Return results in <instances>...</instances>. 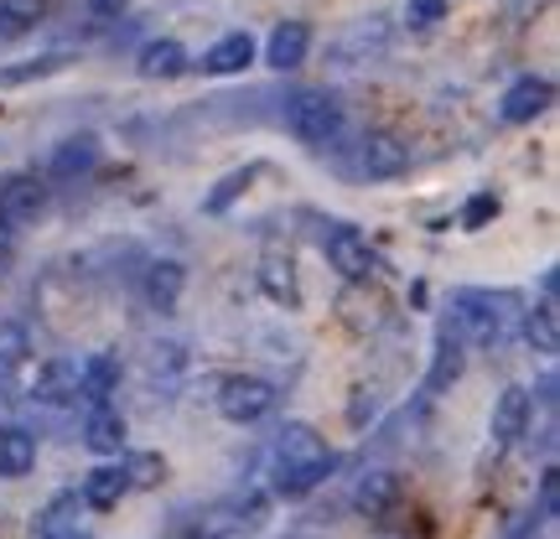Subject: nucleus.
Masks as SVG:
<instances>
[{"mask_svg": "<svg viewBox=\"0 0 560 539\" xmlns=\"http://www.w3.org/2000/svg\"><path fill=\"white\" fill-rule=\"evenodd\" d=\"M83 441H89V452H100V457H120V452H125V420H120V410L100 405V410L89 415V425H83Z\"/></svg>", "mask_w": 560, "mask_h": 539, "instance_id": "obj_16", "label": "nucleus"}, {"mask_svg": "<svg viewBox=\"0 0 560 539\" xmlns=\"http://www.w3.org/2000/svg\"><path fill=\"white\" fill-rule=\"evenodd\" d=\"M255 177H260V166H244V172H229V177H223L219 187H213V192L202 198V208H208V213H229V202L240 198V192H244V187H249Z\"/></svg>", "mask_w": 560, "mask_h": 539, "instance_id": "obj_25", "label": "nucleus"}, {"mask_svg": "<svg viewBox=\"0 0 560 539\" xmlns=\"http://www.w3.org/2000/svg\"><path fill=\"white\" fill-rule=\"evenodd\" d=\"M550 99H556V83L529 73V79L509 83V94L499 99V120L503 125H529L535 115H545V109H550Z\"/></svg>", "mask_w": 560, "mask_h": 539, "instance_id": "obj_7", "label": "nucleus"}, {"mask_svg": "<svg viewBox=\"0 0 560 539\" xmlns=\"http://www.w3.org/2000/svg\"><path fill=\"white\" fill-rule=\"evenodd\" d=\"M79 514H83V499L79 493H58L47 503L32 524V539H73L79 535Z\"/></svg>", "mask_w": 560, "mask_h": 539, "instance_id": "obj_12", "label": "nucleus"}, {"mask_svg": "<svg viewBox=\"0 0 560 539\" xmlns=\"http://www.w3.org/2000/svg\"><path fill=\"white\" fill-rule=\"evenodd\" d=\"M457 379H462V342L441 338L436 359H431V374H425V395H446Z\"/></svg>", "mask_w": 560, "mask_h": 539, "instance_id": "obj_21", "label": "nucleus"}, {"mask_svg": "<svg viewBox=\"0 0 560 539\" xmlns=\"http://www.w3.org/2000/svg\"><path fill=\"white\" fill-rule=\"evenodd\" d=\"M306 52H312V26H306V21H280L276 32H270V42H265V62L280 68V73L301 68Z\"/></svg>", "mask_w": 560, "mask_h": 539, "instance_id": "obj_8", "label": "nucleus"}, {"mask_svg": "<svg viewBox=\"0 0 560 539\" xmlns=\"http://www.w3.org/2000/svg\"><path fill=\"white\" fill-rule=\"evenodd\" d=\"M524 338L535 342V353H556L560 338H556V301H545L540 312H529V321H524Z\"/></svg>", "mask_w": 560, "mask_h": 539, "instance_id": "obj_24", "label": "nucleus"}, {"mask_svg": "<svg viewBox=\"0 0 560 539\" xmlns=\"http://www.w3.org/2000/svg\"><path fill=\"white\" fill-rule=\"evenodd\" d=\"M37 467V436L32 431H0V478H26Z\"/></svg>", "mask_w": 560, "mask_h": 539, "instance_id": "obj_18", "label": "nucleus"}, {"mask_svg": "<svg viewBox=\"0 0 560 539\" xmlns=\"http://www.w3.org/2000/svg\"><path fill=\"white\" fill-rule=\"evenodd\" d=\"M276 410V384L255 379V374H234L219 384V415L234 425H255Z\"/></svg>", "mask_w": 560, "mask_h": 539, "instance_id": "obj_2", "label": "nucleus"}, {"mask_svg": "<svg viewBox=\"0 0 560 539\" xmlns=\"http://www.w3.org/2000/svg\"><path fill=\"white\" fill-rule=\"evenodd\" d=\"M125 493H130V482H125V467H94V472L83 478V488H79L83 508H100V514H109V508H115Z\"/></svg>", "mask_w": 560, "mask_h": 539, "instance_id": "obj_15", "label": "nucleus"}, {"mask_svg": "<svg viewBox=\"0 0 560 539\" xmlns=\"http://www.w3.org/2000/svg\"><path fill=\"white\" fill-rule=\"evenodd\" d=\"M182 68H187V47L182 42L161 37L140 47V79H177Z\"/></svg>", "mask_w": 560, "mask_h": 539, "instance_id": "obj_17", "label": "nucleus"}, {"mask_svg": "<svg viewBox=\"0 0 560 539\" xmlns=\"http://www.w3.org/2000/svg\"><path fill=\"white\" fill-rule=\"evenodd\" d=\"M26 353V332L21 327H0V359L11 363V359H21Z\"/></svg>", "mask_w": 560, "mask_h": 539, "instance_id": "obj_31", "label": "nucleus"}, {"mask_svg": "<svg viewBox=\"0 0 560 539\" xmlns=\"http://www.w3.org/2000/svg\"><path fill=\"white\" fill-rule=\"evenodd\" d=\"M499 219V198L493 192H478V198H467V208H462V229H482V223Z\"/></svg>", "mask_w": 560, "mask_h": 539, "instance_id": "obj_29", "label": "nucleus"}, {"mask_svg": "<svg viewBox=\"0 0 560 539\" xmlns=\"http://www.w3.org/2000/svg\"><path fill=\"white\" fill-rule=\"evenodd\" d=\"M47 16V0H0V21H5V32H21V26H32V21Z\"/></svg>", "mask_w": 560, "mask_h": 539, "instance_id": "obj_27", "label": "nucleus"}, {"mask_svg": "<svg viewBox=\"0 0 560 539\" xmlns=\"http://www.w3.org/2000/svg\"><path fill=\"white\" fill-rule=\"evenodd\" d=\"M556 493H560L556 467H545V478H540V508H545V514H556Z\"/></svg>", "mask_w": 560, "mask_h": 539, "instance_id": "obj_33", "label": "nucleus"}, {"mask_svg": "<svg viewBox=\"0 0 560 539\" xmlns=\"http://www.w3.org/2000/svg\"><path fill=\"white\" fill-rule=\"evenodd\" d=\"M94 161H100V140L83 130V136H68V140H58V145H52L47 172H52V181H73V177H83Z\"/></svg>", "mask_w": 560, "mask_h": 539, "instance_id": "obj_9", "label": "nucleus"}, {"mask_svg": "<svg viewBox=\"0 0 560 539\" xmlns=\"http://www.w3.org/2000/svg\"><path fill=\"white\" fill-rule=\"evenodd\" d=\"M79 395V363L73 359H47L32 379V400L42 405H68Z\"/></svg>", "mask_w": 560, "mask_h": 539, "instance_id": "obj_10", "label": "nucleus"}, {"mask_svg": "<svg viewBox=\"0 0 560 539\" xmlns=\"http://www.w3.org/2000/svg\"><path fill=\"white\" fill-rule=\"evenodd\" d=\"M457 321L467 327V338H472V342H499V312H488V301L462 296Z\"/></svg>", "mask_w": 560, "mask_h": 539, "instance_id": "obj_22", "label": "nucleus"}, {"mask_svg": "<svg viewBox=\"0 0 560 539\" xmlns=\"http://www.w3.org/2000/svg\"><path fill=\"white\" fill-rule=\"evenodd\" d=\"M42 208H47V187H42V177H32V172H16V177L0 181V219L11 223V229L32 223Z\"/></svg>", "mask_w": 560, "mask_h": 539, "instance_id": "obj_6", "label": "nucleus"}, {"mask_svg": "<svg viewBox=\"0 0 560 539\" xmlns=\"http://www.w3.org/2000/svg\"><path fill=\"white\" fill-rule=\"evenodd\" d=\"M260 280H265V291L276 301H285V306H296V276H291V260H280V255H270V260L260 265Z\"/></svg>", "mask_w": 560, "mask_h": 539, "instance_id": "obj_23", "label": "nucleus"}, {"mask_svg": "<svg viewBox=\"0 0 560 539\" xmlns=\"http://www.w3.org/2000/svg\"><path fill=\"white\" fill-rule=\"evenodd\" d=\"M161 478H166V461H161L156 452H140V457H130V467H125V482H130V488H161Z\"/></svg>", "mask_w": 560, "mask_h": 539, "instance_id": "obj_26", "label": "nucleus"}, {"mask_svg": "<svg viewBox=\"0 0 560 539\" xmlns=\"http://www.w3.org/2000/svg\"><path fill=\"white\" fill-rule=\"evenodd\" d=\"M249 62H255V37H249V32H229L223 42H213V47H208L202 73H219V79H223V73H244Z\"/></svg>", "mask_w": 560, "mask_h": 539, "instance_id": "obj_14", "label": "nucleus"}, {"mask_svg": "<svg viewBox=\"0 0 560 539\" xmlns=\"http://www.w3.org/2000/svg\"><path fill=\"white\" fill-rule=\"evenodd\" d=\"M11 260H16V229L0 219V270H11Z\"/></svg>", "mask_w": 560, "mask_h": 539, "instance_id": "obj_32", "label": "nucleus"}, {"mask_svg": "<svg viewBox=\"0 0 560 539\" xmlns=\"http://www.w3.org/2000/svg\"><path fill=\"white\" fill-rule=\"evenodd\" d=\"M62 58H37V62H21V68H0V89H16V83H32V79H47L58 73Z\"/></svg>", "mask_w": 560, "mask_h": 539, "instance_id": "obj_28", "label": "nucleus"}, {"mask_svg": "<svg viewBox=\"0 0 560 539\" xmlns=\"http://www.w3.org/2000/svg\"><path fill=\"white\" fill-rule=\"evenodd\" d=\"M395 499H400V478L395 472H369L353 488V508H359L363 519H384L395 508Z\"/></svg>", "mask_w": 560, "mask_h": 539, "instance_id": "obj_13", "label": "nucleus"}, {"mask_svg": "<svg viewBox=\"0 0 560 539\" xmlns=\"http://www.w3.org/2000/svg\"><path fill=\"white\" fill-rule=\"evenodd\" d=\"M359 166L363 177L374 181H389V177H405V166H410V145L400 136H389V130H369L359 145Z\"/></svg>", "mask_w": 560, "mask_h": 539, "instance_id": "obj_5", "label": "nucleus"}, {"mask_svg": "<svg viewBox=\"0 0 560 539\" xmlns=\"http://www.w3.org/2000/svg\"><path fill=\"white\" fill-rule=\"evenodd\" d=\"M0 431H5V425H0Z\"/></svg>", "mask_w": 560, "mask_h": 539, "instance_id": "obj_37", "label": "nucleus"}, {"mask_svg": "<svg viewBox=\"0 0 560 539\" xmlns=\"http://www.w3.org/2000/svg\"><path fill=\"white\" fill-rule=\"evenodd\" d=\"M332 472V452H327V441L312 431V425H301L291 420L276 441V493L280 499H306L322 478Z\"/></svg>", "mask_w": 560, "mask_h": 539, "instance_id": "obj_1", "label": "nucleus"}, {"mask_svg": "<svg viewBox=\"0 0 560 539\" xmlns=\"http://www.w3.org/2000/svg\"><path fill=\"white\" fill-rule=\"evenodd\" d=\"M73 539H89V535H73Z\"/></svg>", "mask_w": 560, "mask_h": 539, "instance_id": "obj_36", "label": "nucleus"}, {"mask_svg": "<svg viewBox=\"0 0 560 539\" xmlns=\"http://www.w3.org/2000/svg\"><path fill=\"white\" fill-rule=\"evenodd\" d=\"M182 539H213V535H182Z\"/></svg>", "mask_w": 560, "mask_h": 539, "instance_id": "obj_35", "label": "nucleus"}, {"mask_svg": "<svg viewBox=\"0 0 560 539\" xmlns=\"http://www.w3.org/2000/svg\"><path fill=\"white\" fill-rule=\"evenodd\" d=\"M285 125H291V136L306 140V145H322V140L338 136L342 125V109L332 94H317V89H306V94H296L291 99V109H285Z\"/></svg>", "mask_w": 560, "mask_h": 539, "instance_id": "obj_3", "label": "nucleus"}, {"mask_svg": "<svg viewBox=\"0 0 560 539\" xmlns=\"http://www.w3.org/2000/svg\"><path fill=\"white\" fill-rule=\"evenodd\" d=\"M405 21H410L416 32H425V26L446 21V0H410V5H405Z\"/></svg>", "mask_w": 560, "mask_h": 539, "instance_id": "obj_30", "label": "nucleus"}, {"mask_svg": "<svg viewBox=\"0 0 560 539\" xmlns=\"http://www.w3.org/2000/svg\"><path fill=\"white\" fill-rule=\"evenodd\" d=\"M529 415H535V405H529V389H520V384H509L499 395V405H493V441H520L524 431H529Z\"/></svg>", "mask_w": 560, "mask_h": 539, "instance_id": "obj_11", "label": "nucleus"}, {"mask_svg": "<svg viewBox=\"0 0 560 539\" xmlns=\"http://www.w3.org/2000/svg\"><path fill=\"white\" fill-rule=\"evenodd\" d=\"M322 249H327V265H332L342 280H369L374 270H380V260H374L369 239H363L359 229H348V223H338V229L322 239Z\"/></svg>", "mask_w": 560, "mask_h": 539, "instance_id": "obj_4", "label": "nucleus"}, {"mask_svg": "<svg viewBox=\"0 0 560 539\" xmlns=\"http://www.w3.org/2000/svg\"><path fill=\"white\" fill-rule=\"evenodd\" d=\"M182 280H187V270H182L177 260H156L151 265V276H145V296H151V306H161V312H172L182 296Z\"/></svg>", "mask_w": 560, "mask_h": 539, "instance_id": "obj_20", "label": "nucleus"}, {"mask_svg": "<svg viewBox=\"0 0 560 539\" xmlns=\"http://www.w3.org/2000/svg\"><path fill=\"white\" fill-rule=\"evenodd\" d=\"M125 5H130V0H89V11H94V16H120Z\"/></svg>", "mask_w": 560, "mask_h": 539, "instance_id": "obj_34", "label": "nucleus"}, {"mask_svg": "<svg viewBox=\"0 0 560 539\" xmlns=\"http://www.w3.org/2000/svg\"><path fill=\"white\" fill-rule=\"evenodd\" d=\"M115 384H120V359H115V353H94L89 363H79V389L89 400L115 395Z\"/></svg>", "mask_w": 560, "mask_h": 539, "instance_id": "obj_19", "label": "nucleus"}]
</instances>
